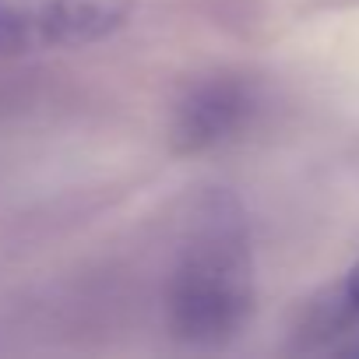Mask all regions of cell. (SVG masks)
Masks as SVG:
<instances>
[{
  "label": "cell",
  "mask_w": 359,
  "mask_h": 359,
  "mask_svg": "<svg viewBox=\"0 0 359 359\" xmlns=\"http://www.w3.org/2000/svg\"><path fill=\"white\" fill-rule=\"evenodd\" d=\"M134 0H0V57L85 50L127 29Z\"/></svg>",
  "instance_id": "7a4b0ae2"
},
{
  "label": "cell",
  "mask_w": 359,
  "mask_h": 359,
  "mask_svg": "<svg viewBox=\"0 0 359 359\" xmlns=\"http://www.w3.org/2000/svg\"><path fill=\"white\" fill-rule=\"evenodd\" d=\"M240 113H243V95L229 85H212L187 102L176 134L187 148H205V144L219 141L240 120Z\"/></svg>",
  "instance_id": "3957f363"
},
{
  "label": "cell",
  "mask_w": 359,
  "mask_h": 359,
  "mask_svg": "<svg viewBox=\"0 0 359 359\" xmlns=\"http://www.w3.org/2000/svg\"><path fill=\"white\" fill-rule=\"evenodd\" d=\"M334 313L341 320H355L359 317V264L345 275V282L334 292Z\"/></svg>",
  "instance_id": "277c9868"
},
{
  "label": "cell",
  "mask_w": 359,
  "mask_h": 359,
  "mask_svg": "<svg viewBox=\"0 0 359 359\" xmlns=\"http://www.w3.org/2000/svg\"><path fill=\"white\" fill-rule=\"evenodd\" d=\"M341 352H345V355H359V338H355V341H348Z\"/></svg>",
  "instance_id": "5b68a950"
},
{
  "label": "cell",
  "mask_w": 359,
  "mask_h": 359,
  "mask_svg": "<svg viewBox=\"0 0 359 359\" xmlns=\"http://www.w3.org/2000/svg\"><path fill=\"white\" fill-rule=\"evenodd\" d=\"M254 310V264L240 215H219L191 243L169 292V324L180 341L219 348Z\"/></svg>",
  "instance_id": "6da1fadb"
}]
</instances>
